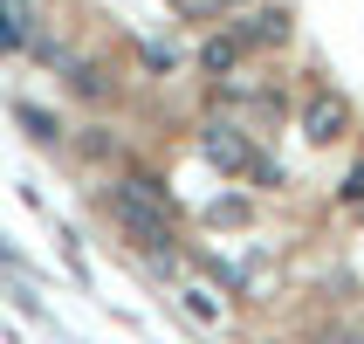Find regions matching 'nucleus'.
<instances>
[{
  "instance_id": "1",
  "label": "nucleus",
  "mask_w": 364,
  "mask_h": 344,
  "mask_svg": "<svg viewBox=\"0 0 364 344\" xmlns=\"http://www.w3.org/2000/svg\"><path fill=\"white\" fill-rule=\"evenodd\" d=\"M110 214H117V227L144 248V255H172V248H179V214H172V193H165L159 179H144V172H131V179L110 186Z\"/></svg>"
},
{
  "instance_id": "2",
  "label": "nucleus",
  "mask_w": 364,
  "mask_h": 344,
  "mask_svg": "<svg viewBox=\"0 0 364 344\" xmlns=\"http://www.w3.org/2000/svg\"><path fill=\"white\" fill-rule=\"evenodd\" d=\"M200 152L213 172H255V145H247L241 124H227V118H206L200 124Z\"/></svg>"
},
{
  "instance_id": "7",
  "label": "nucleus",
  "mask_w": 364,
  "mask_h": 344,
  "mask_svg": "<svg viewBox=\"0 0 364 344\" xmlns=\"http://www.w3.org/2000/svg\"><path fill=\"white\" fill-rule=\"evenodd\" d=\"M241 48H247V41L241 35H213V41H206V69H234V62H241Z\"/></svg>"
},
{
  "instance_id": "10",
  "label": "nucleus",
  "mask_w": 364,
  "mask_h": 344,
  "mask_svg": "<svg viewBox=\"0 0 364 344\" xmlns=\"http://www.w3.org/2000/svg\"><path fill=\"white\" fill-rule=\"evenodd\" d=\"M213 221H220V227H227V221H247V207H241V200H213Z\"/></svg>"
},
{
  "instance_id": "11",
  "label": "nucleus",
  "mask_w": 364,
  "mask_h": 344,
  "mask_svg": "<svg viewBox=\"0 0 364 344\" xmlns=\"http://www.w3.org/2000/svg\"><path fill=\"white\" fill-rule=\"evenodd\" d=\"M220 7H227V14H234V7H247V0H220Z\"/></svg>"
},
{
  "instance_id": "8",
  "label": "nucleus",
  "mask_w": 364,
  "mask_h": 344,
  "mask_svg": "<svg viewBox=\"0 0 364 344\" xmlns=\"http://www.w3.org/2000/svg\"><path fill=\"white\" fill-rule=\"evenodd\" d=\"M172 7H179V14H186V21H213V14H227L220 0H172Z\"/></svg>"
},
{
  "instance_id": "9",
  "label": "nucleus",
  "mask_w": 364,
  "mask_h": 344,
  "mask_svg": "<svg viewBox=\"0 0 364 344\" xmlns=\"http://www.w3.org/2000/svg\"><path fill=\"white\" fill-rule=\"evenodd\" d=\"M21 124H28L35 138H55V118H48V110H21Z\"/></svg>"
},
{
  "instance_id": "4",
  "label": "nucleus",
  "mask_w": 364,
  "mask_h": 344,
  "mask_svg": "<svg viewBox=\"0 0 364 344\" xmlns=\"http://www.w3.org/2000/svg\"><path fill=\"white\" fill-rule=\"evenodd\" d=\"M234 35H241L247 48H275V41H289V7H262V14H247V28H234Z\"/></svg>"
},
{
  "instance_id": "6",
  "label": "nucleus",
  "mask_w": 364,
  "mask_h": 344,
  "mask_svg": "<svg viewBox=\"0 0 364 344\" xmlns=\"http://www.w3.org/2000/svg\"><path fill=\"white\" fill-rule=\"evenodd\" d=\"M28 41V14H21V0H0V48H21Z\"/></svg>"
},
{
  "instance_id": "5",
  "label": "nucleus",
  "mask_w": 364,
  "mask_h": 344,
  "mask_svg": "<svg viewBox=\"0 0 364 344\" xmlns=\"http://www.w3.org/2000/svg\"><path fill=\"white\" fill-rule=\"evenodd\" d=\"M186 310H193L200 324H227V296L213 283H193V289H186Z\"/></svg>"
},
{
  "instance_id": "3",
  "label": "nucleus",
  "mask_w": 364,
  "mask_h": 344,
  "mask_svg": "<svg viewBox=\"0 0 364 344\" xmlns=\"http://www.w3.org/2000/svg\"><path fill=\"white\" fill-rule=\"evenodd\" d=\"M350 131V103L337 97V90H316V97L303 103V138L309 145H337Z\"/></svg>"
}]
</instances>
